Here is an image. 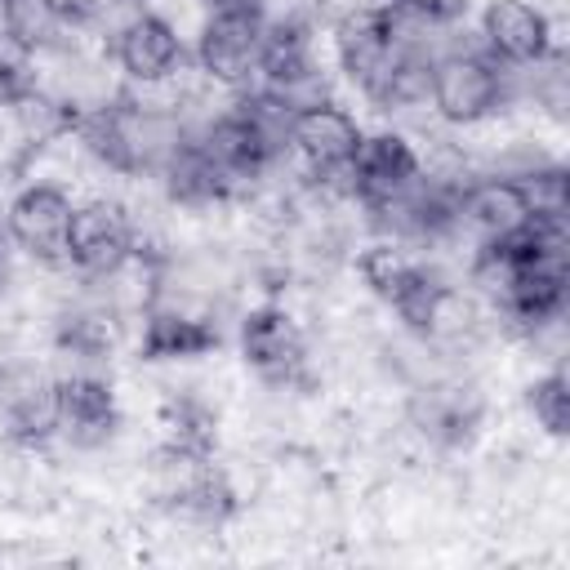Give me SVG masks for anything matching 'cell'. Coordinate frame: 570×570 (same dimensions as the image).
<instances>
[{"label":"cell","mask_w":570,"mask_h":570,"mask_svg":"<svg viewBox=\"0 0 570 570\" xmlns=\"http://www.w3.org/2000/svg\"><path fill=\"white\" fill-rule=\"evenodd\" d=\"M512 107V67L481 53L476 40H450L432 58V89H428V116L441 129L468 134L499 125Z\"/></svg>","instance_id":"1"},{"label":"cell","mask_w":570,"mask_h":570,"mask_svg":"<svg viewBox=\"0 0 570 570\" xmlns=\"http://www.w3.org/2000/svg\"><path fill=\"white\" fill-rule=\"evenodd\" d=\"M236 356L272 392H312V334L281 298H258L236 316Z\"/></svg>","instance_id":"2"},{"label":"cell","mask_w":570,"mask_h":570,"mask_svg":"<svg viewBox=\"0 0 570 570\" xmlns=\"http://www.w3.org/2000/svg\"><path fill=\"white\" fill-rule=\"evenodd\" d=\"M267 40V9L249 0H218L191 31V67L223 94H240L258 76Z\"/></svg>","instance_id":"3"},{"label":"cell","mask_w":570,"mask_h":570,"mask_svg":"<svg viewBox=\"0 0 570 570\" xmlns=\"http://www.w3.org/2000/svg\"><path fill=\"white\" fill-rule=\"evenodd\" d=\"M76 187L62 178H27L9 191L0 209V232L18 258L45 272H67V232L76 209Z\"/></svg>","instance_id":"4"},{"label":"cell","mask_w":570,"mask_h":570,"mask_svg":"<svg viewBox=\"0 0 570 570\" xmlns=\"http://www.w3.org/2000/svg\"><path fill=\"white\" fill-rule=\"evenodd\" d=\"M134 321H138L134 352L142 365H183V361L214 356L223 347L218 303L205 294L160 289Z\"/></svg>","instance_id":"5"},{"label":"cell","mask_w":570,"mask_h":570,"mask_svg":"<svg viewBox=\"0 0 570 570\" xmlns=\"http://www.w3.org/2000/svg\"><path fill=\"white\" fill-rule=\"evenodd\" d=\"M107 62L129 89H156L169 85L191 67V40L151 4L129 13L116 36L107 40Z\"/></svg>","instance_id":"6"},{"label":"cell","mask_w":570,"mask_h":570,"mask_svg":"<svg viewBox=\"0 0 570 570\" xmlns=\"http://www.w3.org/2000/svg\"><path fill=\"white\" fill-rule=\"evenodd\" d=\"M396 53H401V36L387 0H361L330 22V71L343 85H352L361 98L374 94V85L387 76Z\"/></svg>","instance_id":"7"},{"label":"cell","mask_w":570,"mask_h":570,"mask_svg":"<svg viewBox=\"0 0 570 570\" xmlns=\"http://www.w3.org/2000/svg\"><path fill=\"white\" fill-rule=\"evenodd\" d=\"M365 125L356 120V111L343 98H316L289 111L285 125V165L294 169V178H338L361 142Z\"/></svg>","instance_id":"8"},{"label":"cell","mask_w":570,"mask_h":570,"mask_svg":"<svg viewBox=\"0 0 570 570\" xmlns=\"http://www.w3.org/2000/svg\"><path fill=\"white\" fill-rule=\"evenodd\" d=\"M134 258V214L129 200L111 191L76 196L71 232H67V276L107 281Z\"/></svg>","instance_id":"9"},{"label":"cell","mask_w":570,"mask_h":570,"mask_svg":"<svg viewBox=\"0 0 570 570\" xmlns=\"http://www.w3.org/2000/svg\"><path fill=\"white\" fill-rule=\"evenodd\" d=\"M53 396H58V445L76 454H94L120 436L125 428L120 396L102 370H80V365L58 370Z\"/></svg>","instance_id":"10"},{"label":"cell","mask_w":570,"mask_h":570,"mask_svg":"<svg viewBox=\"0 0 570 570\" xmlns=\"http://www.w3.org/2000/svg\"><path fill=\"white\" fill-rule=\"evenodd\" d=\"M419 174H423V156H419L414 134L405 125H379L361 134L343 169V183H347L352 209H370V205L401 196Z\"/></svg>","instance_id":"11"},{"label":"cell","mask_w":570,"mask_h":570,"mask_svg":"<svg viewBox=\"0 0 570 570\" xmlns=\"http://www.w3.org/2000/svg\"><path fill=\"white\" fill-rule=\"evenodd\" d=\"M472 36L481 53H490L503 67H534L561 49L557 18L543 0H481Z\"/></svg>","instance_id":"12"},{"label":"cell","mask_w":570,"mask_h":570,"mask_svg":"<svg viewBox=\"0 0 570 570\" xmlns=\"http://www.w3.org/2000/svg\"><path fill=\"white\" fill-rule=\"evenodd\" d=\"M534 218L525 183L521 178H503V174H472L459 191V209H454V227H459V249L468 254L472 245H490L503 240L512 232H521Z\"/></svg>","instance_id":"13"},{"label":"cell","mask_w":570,"mask_h":570,"mask_svg":"<svg viewBox=\"0 0 570 570\" xmlns=\"http://www.w3.org/2000/svg\"><path fill=\"white\" fill-rule=\"evenodd\" d=\"M218 454H200V450H187V445H174V441H156L142 459V499L165 512V517H178L196 490L209 481Z\"/></svg>","instance_id":"14"},{"label":"cell","mask_w":570,"mask_h":570,"mask_svg":"<svg viewBox=\"0 0 570 570\" xmlns=\"http://www.w3.org/2000/svg\"><path fill=\"white\" fill-rule=\"evenodd\" d=\"M71 27L45 4V0H0V40L31 58H53L71 45Z\"/></svg>","instance_id":"15"},{"label":"cell","mask_w":570,"mask_h":570,"mask_svg":"<svg viewBox=\"0 0 570 570\" xmlns=\"http://www.w3.org/2000/svg\"><path fill=\"white\" fill-rule=\"evenodd\" d=\"M160 441L218 454V410L200 392H169L160 401Z\"/></svg>","instance_id":"16"},{"label":"cell","mask_w":570,"mask_h":570,"mask_svg":"<svg viewBox=\"0 0 570 570\" xmlns=\"http://www.w3.org/2000/svg\"><path fill=\"white\" fill-rule=\"evenodd\" d=\"M521 405H525L530 423L548 441H566L570 436V379H566V361L561 365H543L521 387Z\"/></svg>","instance_id":"17"},{"label":"cell","mask_w":570,"mask_h":570,"mask_svg":"<svg viewBox=\"0 0 570 570\" xmlns=\"http://www.w3.org/2000/svg\"><path fill=\"white\" fill-rule=\"evenodd\" d=\"M410 22H419L423 31L441 36V40H454L459 31H468L472 13H476V0H392Z\"/></svg>","instance_id":"18"},{"label":"cell","mask_w":570,"mask_h":570,"mask_svg":"<svg viewBox=\"0 0 570 570\" xmlns=\"http://www.w3.org/2000/svg\"><path fill=\"white\" fill-rule=\"evenodd\" d=\"M45 4H49L71 31H85V27L94 22V13H98L107 0H45Z\"/></svg>","instance_id":"19"},{"label":"cell","mask_w":570,"mask_h":570,"mask_svg":"<svg viewBox=\"0 0 570 570\" xmlns=\"http://www.w3.org/2000/svg\"><path fill=\"white\" fill-rule=\"evenodd\" d=\"M138 4H151V0H138Z\"/></svg>","instance_id":"20"},{"label":"cell","mask_w":570,"mask_h":570,"mask_svg":"<svg viewBox=\"0 0 570 570\" xmlns=\"http://www.w3.org/2000/svg\"><path fill=\"white\" fill-rule=\"evenodd\" d=\"M205 4H218V0H205Z\"/></svg>","instance_id":"21"}]
</instances>
